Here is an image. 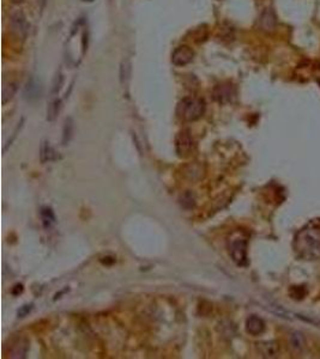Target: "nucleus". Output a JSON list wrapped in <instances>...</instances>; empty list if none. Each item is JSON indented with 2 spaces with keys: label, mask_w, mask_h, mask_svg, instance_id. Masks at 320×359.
<instances>
[{
  "label": "nucleus",
  "mask_w": 320,
  "mask_h": 359,
  "mask_svg": "<svg viewBox=\"0 0 320 359\" xmlns=\"http://www.w3.org/2000/svg\"><path fill=\"white\" fill-rule=\"evenodd\" d=\"M72 134H73V121L71 117H69V119H66L64 128H62V145H68L70 143V140L72 138Z\"/></svg>",
  "instance_id": "14"
},
{
  "label": "nucleus",
  "mask_w": 320,
  "mask_h": 359,
  "mask_svg": "<svg viewBox=\"0 0 320 359\" xmlns=\"http://www.w3.org/2000/svg\"><path fill=\"white\" fill-rule=\"evenodd\" d=\"M180 205L185 210H192L196 206V198L191 192H186L180 198Z\"/></svg>",
  "instance_id": "15"
},
{
  "label": "nucleus",
  "mask_w": 320,
  "mask_h": 359,
  "mask_svg": "<svg viewBox=\"0 0 320 359\" xmlns=\"http://www.w3.org/2000/svg\"><path fill=\"white\" fill-rule=\"evenodd\" d=\"M212 97L216 102L225 105L229 103L234 100L235 97V89L231 83H221L215 86L212 91Z\"/></svg>",
  "instance_id": "5"
},
{
  "label": "nucleus",
  "mask_w": 320,
  "mask_h": 359,
  "mask_svg": "<svg viewBox=\"0 0 320 359\" xmlns=\"http://www.w3.org/2000/svg\"><path fill=\"white\" fill-rule=\"evenodd\" d=\"M205 109V102L202 99L186 97L179 102L176 114L180 119L185 120V121H197L204 115Z\"/></svg>",
  "instance_id": "2"
},
{
  "label": "nucleus",
  "mask_w": 320,
  "mask_h": 359,
  "mask_svg": "<svg viewBox=\"0 0 320 359\" xmlns=\"http://www.w3.org/2000/svg\"><path fill=\"white\" fill-rule=\"evenodd\" d=\"M231 256L238 266H247V241L236 238L231 243Z\"/></svg>",
  "instance_id": "3"
},
{
  "label": "nucleus",
  "mask_w": 320,
  "mask_h": 359,
  "mask_svg": "<svg viewBox=\"0 0 320 359\" xmlns=\"http://www.w3.org/2000/svg\"><path fill=\"white\" fill-rule=\"evenodd\" d=\"M60 110H61V101L60 100H54L49 103L48 108H47V120L48 121H54V120L58 117Z\"/></svg>",
  "instance_id": "13"
},
{
  "label": "nucleus",
  "mask_w": 320,
  "mask_h": 359,
  "mask_svg": "<svg viewBox=\"0 0 320 359\" xmlns=\"http://www.w3.org/2000/svg\"><path fill=\"white\" fill-rule=\"evenodd\" d=\"M258 345L264 357H276V354H277V346L273 343H263Z\"/></svg>",
  "instance_id": "16"
},
{
  "label": "nucleus",
  "mask_w": 320,
  "mask_h": 359,
  "mask_svg": "<svg viewBox=\"0 0 320 359\" xmlns=\"http://www.w3.org/2000/svg\"><path fill=\"white\" fill-rule=\"evenodd\" d=\"M31 308H33V305L30 304V305H23V307L19 309L18 311V316H21V317H24L25 315H28L30 313V310H31Z\"/></svg>",
  "instance_id": "20"
},
{
  "label": "nucleus",
  "mask_w": 320,
  "mask_h": 359,
  "mask_svg": "<svg viewBox=\"0 0 320 359\" xmlns=\"http://www.w3.org/2000/svg\"><path fill=\"white\" fill-rule=\"evenodd\" d=\"M11 25H12L13 31H15L18 36H21V38H23V39L25 38L26 34H28V31H29V25H28V23H26L24 16H23L22 13H16V15L12 17Z\"/></svg>",
  "instance_id": "9"
},
{
  "label": "nucleus",
  "mask_w": 320,
  "mask_h": 359,
  "mask_svg": "<svg viewBox=\"0 0 320 359\" xmlns=\"http://www.w3.org/2000/svg\"><path fill=\"white\" fill-rule=\"evenodd\" d=\"M40 158H41L42 163L53 162V160H56L59 158V155L58 152L49 145V143L43 142L41 145V150H40Z\"/></svg>",
  "instance_id": "11"
},
{
  "label": "nucleus",
  "mask_w": 320,
  "mask_h": 359,
  "mask_svg": "<svg viewBox=\"0 0 320 359\" xmlns=\"http://www.w3.org/2000/svg\"><path fill=\"white\" fill-rule=\"evenodd\" d=\"M12 2L15 3V4H21V3L24 2V0H12Z\"/></svg>",
  "instance_id": "21"
},
{
  "label": "nucleus",
  "mask_w": 320,
  "mask_h": 359,
  "mask_svg": "<svg viewBox=\"0 0 320 359\" xmlns=\"http://www.w3.org/2000/svg\"><path fill=\"white\" fill-rule=\"evenodd\" d=\"M42 93V86L38 79L31 78L26 83L24 89V97L28 101H36L40 99Z\"/></svg>",
  "instance_id": "8"
},
{
  "label": "nucleus",
  "mask_w": 320,
  "mask_h": 359,
  "mask_svg": "<svg viewBox=\"0 0 320 359\" xmlns=\"http://www.w3.org/2000/svg\"><path fill=\"white\" fill-rule=\"evenodd\" d=\"M16 90H17V88H16V85L13 83L5 84L4 88H3V103H4V105L15 96Z\"/></svg>",
  "instance_id": "17"
},
{
  "label": "nucleus",
  "mask_w": 320,
  "mask_h": 359,
  "mask_svg": "<svg viewBox=\"0 0 320 359\" xmlns=\"http://www.w3.org/2000/svg\"><path fill=\"white\" fill-rule=\"evenodd\" d=\"M293 248L298 257L306 261L320 259V224L311 221L296 233Z\"/></svg>",
  "instance_id": "1"
},
{
  "label": "nucleus",
  "mask_w": 320,
  "mask_h": 359,
  "mask_svg": "<svg viewBox=\"0 0 320 359\" xmlns=\"http://www.w3.org/2000/svg\"><path fill=\"white\" fill-rule=\"evenodd\" d=\"M193 56H195V53H193V50L189 47L181 46L173 52L172 62L179 67L186 66L192 61Z\"/></svg>",
  "instance_id": "6"
},
{
  "label": "nucleus",
  "mask_w": 320,
  "mask_h": 359,
  "mask_svg": "<svg viewBox=\"0 0 320 359\" xmlns=\"http://www.w3.org/2000/svg\"><path fill=\"white\" fill-rule=\"evenodd\" d=\"M276 16L271 9L265 10L264 12L262 13L261 19H259V25H261L262 30L264 31H273L276 28Z\"/></svg>",
  "instance_id": "10"
},
{
  "label": "nucleus",
  "mask_w": 320,
  "mask_h": 359,
  "mask_svg": "<svg viewBox=\"0 0 320 359\" xmlns=\"http://www.w3.org/2000/svg\"><path fill=\"white\" fill-rule=\"evenodd\" d=\"M41 217H42L43 224H45L46 227L52 226V224L55 223L54 213H53V211L51 209H48V207H45V209H42Z\"/></svg>",
  "instance_id": "18"
},
{
  "label": "nucleus",
  "mask_w": 320,
  "mask_h": 359,
  "mask_svg": "<svg viewBox=\"0 0 320 359\" xmlns=\"http://www.w3.org/2000/svg\"><path fill=\"white\" fill-rule=\"evenodd\" d=\"M62 84H64V77H62V75L60 72L56 73L55 78H54V80H53V84H52V91H51L52 96L56 95V93L60 91Z\"/></svg>",
  "instance_id": "19"
},
{
  "label": "nucleus",
  "mask_w": 320,
  "mask_h": 359,
  "mask_svg": "<svg viewBox=\"0 0 320 359\" xmlns=\"http://www.w3.org/2000/svg\"><path fill=\"white\" fill-rule=\"evenodd\" d=\"M265 331V322L257 315H252L246 321V332L253 337H258L264 333Z\"/></svg>",
  "instance_id": "7"
},
{
  "label": "nucleus",
  "mask_w": 320,
  "mask_h": 359,
  "mask_svg": "<svg viewBox=\"0 0 320 359\" xmlns=\"http://www.w3.org/2000/svg\"><path fill=\"white\" fill-rule=\"evenodd\" d=\"M131 78V62L129 60H124L120 67V83L122 86H127L129 80Z\"/></svg>",
  "instance_id": "12"
},
{
  "label": "nucleus",
  "mask_w": 320,
  "mask_h": 359,
  "mask_svg": "<svg viewBox=\"0 0 320 359\" xmlns=\"http://www.w3.org/2000/svg\"><path fill=\"white\" fill-rule=\"evenodd\" d=\"M195 149V142L188 130H181L175 138V150L180 157H187Z\"/></svg>",
  "instance_id": "4"
}]
</instances>
